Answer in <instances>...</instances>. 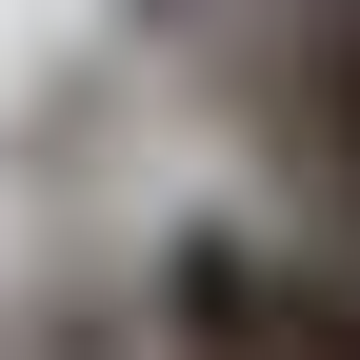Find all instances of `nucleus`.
Masks as SVG:
<instances>
[{
  "instance_id": "20e7f679",
  "label": "nucleus",
  "mask_w": 360,
  "mask_h": 360,
  "mask_svg": "<svg viewBox=\"0 0 360 360\" xmlns=\"http://www.w3.org/2000/svg\"><path fill=\"white\" fill-rule=\"evenodd\" d=\"M321 260H360V240H321Z\"/></svg>"
},
{
  "instance_id": "7ed1b4c3",
  "label": "nucleus",
  "mask_w": 360,
  "mask_h": 360,
  "mask_svg": "<svg viewBox=\"0 0 360 360\" xmlns=\"http://www.w3.org/2000/svg\"><path fill=\"white\" fill-rule=\"evenodd\" d=\"M141 20H160V40H180V20H240V0H141Z\"/></svg>"
},
{
  "instance_id": "f03ea898",
  "label": "nucleus",
  "mask_w": 360,
  "mask_h": 360,
  "mask_svg": "<svg viewBox=\"0 0 360 360\" xmlns=\"http://www.w3.org/2000/svg\"><path fill=\"white\" fill-rule=\"evenodd\" d=\"M240 120H260V160H281L300 240H360V0H281Z\"/></svg>"
},
{
  "instance_id": "f257e3e1",
  "label": "nucleus",
  "mask_w": 360,
  "mask_h": 360,
  "mask_svg": "<svg viewBox=\"0 0 360 360\" xmlns=\"http://www.w3.org/2000/svg\"><path fill=\"white\" fill-rule=\"evenodd\" d=\"M141 340L160 360H360V260H321L300 220H160Z\"/></svg>"
}]
</instances>
